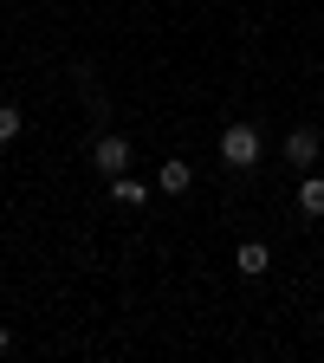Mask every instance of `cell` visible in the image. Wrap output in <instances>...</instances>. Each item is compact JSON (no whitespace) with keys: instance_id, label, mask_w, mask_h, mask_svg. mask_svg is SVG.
Wrapping results in <instances>:
<instances>
[{"instance_id":"7a4b0ae2","label":"cell","mask_w":324,"mask_h":363,"mask_svg":"<svg viewBox=\"0 0 324 363\" xmlns=\"http://www.w3.org/2000/svg\"><path fill=\"white\" fill-rule=\"evenodd\" d=\"M279 150H286V169L311 175V169H318V156H324V130H318V123H292Z\"/></svg>"},{"instance_id":"9c48e42d","label":"cell","mask_w":324,"mask_h":363,"mask_svg":"<svg viewBox=\"0 0 324 363\" xmlns=\"http://www.w3.org/2000/svg\"><path fill=\"white\" fill-rule=\"evenodd\" d=\"M7 350H13V331H7V325H0V357H7Z\"/></svg>"},{"instance_id":"5b68a950","label":"cell","mask_w":324,"mask_h":363,"mask_svg":"<svg viewBox=\"0 0 324 363\" xmlns=\"http://www.w3.org/2000/svg\"><path fill=\"white\" fill-rule=\"evenodd\" d=\"M111 201H117V208H150V182H136L130 169L111 175Z\"/></svg>"},{"instance_id":"277c9868","label":"cell","mask_w":324,"mask_h":363,"mask_svg":"<svg viewBox=\"0 0 324 363\" xmlns=\"http://www.w3.org/2000/svg\"><path fill=\"white\" fill-rule=\"evenodd\" d=\"M272 266V253H266V240H240L234 247V272H240V279H259V272Z\"/></svg>"},{"instance_id":"52a82bcc","label":"cell","mask_w":324,"mask_h":363,"mask_svg":"<svg viewBox=\"0 0 324 363\" xmlns=\"http://www.w3.org/2000/svg\"><path fill=\"white\" fill-rule=\"evenodd\" d=\"M298 214H305V220H318V214H324V175H318V169H311V175H298Z\"/></svg>"},{"instance_id":"8992f818","label":"cell","mask_w":324,"mask_h":363,"mask_svg":"<svg viewBox=\"0 0 324 363\" xmlns=\"http://www.w3.org/2000/svg\"><path fill=\"white\" fill-rule=\"evenodd\" d=\"M156 189H162V195H189V189H195V169L181 162V156L162 162V169H156Z\"/></svg>"},{"instance_id":"6da1fadb","label":"cell","mask_w":324,"mask_h":363,"mask_svg":"<svg viewBox=\"0 0 324 363\" xmlns=\"http://www.w3.org/2000/svg\"><path fill=\"white\" fill-rule=\"evenodd\" d=\"M259 156H266V143H259V123H227L220 130V162L234 169V175H247V169H259Z\"/></svg>"},{"instance_id":"3957f363","label":"cell","mask_w":324,"mask_h":363,"mask_svg":"<svg viewBox=\"0 0 324 363\" xmlns=\"http://www.w3.org/2000/svg\"><path fill=\"white\" fill-rule=\"evenodd\" d=\"M130 162H136V156H130V136H117V130H104L98 143H91V169H98L104 182H111V175H123Z\"/></svg>"},{"instance_id":"ba28073f","label":"cell","mask_w":324,"mask_h":363,"mask_svg":"<svg viewBox=\"0 0 324 363\" xmlns=\"http://www.w3.org/2000/svg\"><path fill=\"white\" fill-rule=\"evenodd\" d=\"M20 130H26V111H20V104H0V150H7Z\"/></svg>"}]
</instances>
